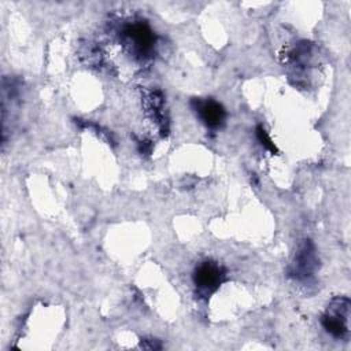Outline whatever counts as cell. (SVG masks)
<instances>
[{"mask_svg":"<svg viewBox=\"0 0 351 351\" xmlns=\"http://www.w3.org/2000/svg\"><path fill=\"white\" fill-rule=\"evenodd\" d=\"M350 299L347 296H337L330 300L324 315L322 326L324 329L336 339L347 340L350 336Z\"/></svg>","mask_w":351,"mask_h":351,"instance_id":"6da1fadb","label":"cell"},{"mask_svg":"<svg viewBox=\"0 0 351 351\" xmlns=\"http://www.w3.org/2000/svg\"><path fill=\"white\" fill-rule=\"evenodd\" d=\"M122 37L129 49L138 58H148L154 51L155 34L145 22L137 21L126 25Z\"/></svg>","mask_w":351,"mask_h":351,"instance_id":"7a4b0ae2","label":"cell"},{"mask_svg":"<svg viewBox=\"0 0 351 351\" xmlns=\"http://www.w3.org/2000/svg\"><path fill=\"white\" fill-rule=\"evenodd\" d=\"M319 259L315 254V248L311 241L306 240L295 255L293 263L289 269V276L296 280H307L317 271Z\"/></svg>","mask_w":351,"mask_h":351,"instance_id":"3957f363","label":"cell"},{"mask_svg":"<svg viewBox=\"0 0 351 351\" xmlns=\"http://www.w3.org/2000/svg\"><path fill=\"white\" fill-rule=\"evenodd\" d=\"M223 277H225V273L222 267L218 263L211 261L199 263L193 271V282L197 291L203 295H208L214 292L223 281Z\"/></svg>","mask_w":351,"mask_h":351,"instance_id":"277c9868","label":"cell"},{"mask_svg":"<svg viewBox=\"0 0 351 351\" xmlns=\"http://www.w3.org/2000/svg\"><path fill=\"white\" fill-rule=\"evenodd\" d=\"M191 104L196 115L207 128L217 129L225 121L226 114L223 107L213 99H193Z\"/></svg>","mask_w":351,"mask_h":351,"instance_id":"5b68a950","label":"cell"},{"mask_svg":"<svg viewBox=\"0 0 351 351\" xmlns=\"http://www.w3.org/2000/svg\"><path fill=\"white\" fill-rule=\"evenodd\" d=\"M256 138H258V141L262 144L263 148H266V149L270 151L271 154H276V152H277V148H276L273 140L270 138L269 133L266 132V129H265L262 125H258V126H256Z\"/></svg>","mask_w":351,"mask_h":351,"instance_id":"8992f818","label":"cell"}]
</instances>
